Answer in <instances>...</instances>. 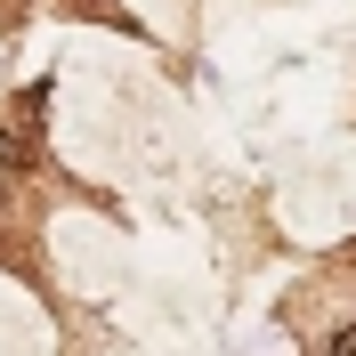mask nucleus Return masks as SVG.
Returning a JSON list of instances; mask_svg holds the SVG:
<instances>
[{"instance_id":"1","label":"nucleus","mask_w":356,"mask_h":356,"mask_svg":"<svg viewBox=\"0 0 356 356\" xmlns=\"http://www.w3.org/2000/svg\"><path fill=\"white\" fill-rule=\"evenodd\" d=\"M0 170H33V146H24L17 122H0Z\"/></svg>"},{"instance_id":"2","label":"nucleus","mask_w":356,"mask_h":356,"mask_svg":"<svg viewBox=\"0 0 356 356\" xmlns=\"http://www.w3.org/2000/svg\"><path fill=\"white\" fill-rule=\"evenodd\" d=\"M332 356H356V324H340V332H332Z\"/></svg>"}]
</instances>
